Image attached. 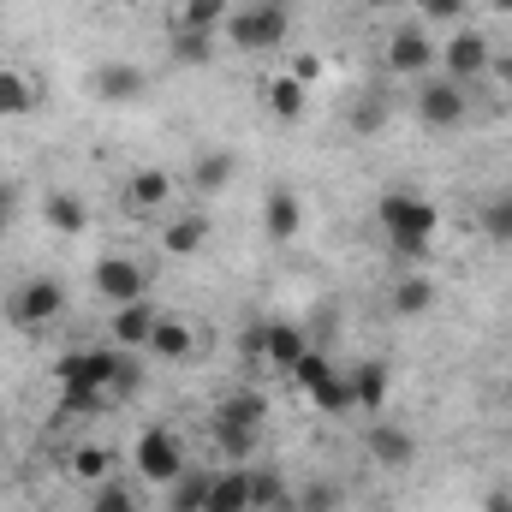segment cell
Here are the masks:
<instances>
[{"label": "cell", "mask_w": 512, "mask_h": 512, "mask_svg": "<svg viewBox=\"0 0 512 512\" xmlns=\"http://www.w3.org/2000/svg\"><path fill=\"white\" fill-rule=\"evenodd\" d=\"M286 36H292V6L286 0H245L227 18V42L239 54H274Z\"/></svg>", "instance_id": "1"}, {"label": "cell", "mask_w": 512, "mask_h": 512, "mask_svg": "<svg viewBox=\"0 0 512 512\" xmlns=\"http://www.w3.org/2000/svg\"><path fill=\"white\" fill-rule=\"evenodd\" d=\"M131 459H137V477H143L149 489H173V483L185 477V441H179V429H167V423H149V429L137 435Z\"/></svg>", "instance_id": "2"}, {"label": "cell", "mask_w": 512, "mask_h": 512, "mask_svg": "<svg viewBox=\"0 0 512 512\" xmlns=\"http://www.w3.org/2000/svg\"><path fill=\"white\" fill-rule=\"evenodd\" d=\"M411 114H417L429 131H459V126H465V114H471V96H465V84H453V78L429 72V78H417Z\"/></svg>", "instance_id": "3"}, {"label": "cell", "mask_w": 512, "mask_h": 512, "mask_svg": "<svg viewBox=\"0 0 512 512\" xmlns=\"http://www.w3.org/2000/svg\"><path fill=\"white\" fill-rule=\"evenodd\" d=\"M489 66H495V42H489L477 24L447 30V42H441V78H453V84H477V78H489Z\"/></svg>", "instance_id": "4"}, {"label": "cell", "mask_w": 512, "mask_h": 512, "mask_svg": "<svg viewBox=\"0 0 512 512\" xmlns=\"http://www.w3.org/2000/svg\"><path fill=\"white\" fill-rule=\"evenodd\" d=\"M6 316L18 322V328H48V322H60L66 316V286L54 280V274H36V280H24V286H12V298H6Z\"/></svg>", "instance_id": "5"}, {"label": "cell", "mask_w": 512, "mask_h": 512, "mask_svg": "<svg viewBox=\"0 0 512 512\" xmlns=\"http://www.w3.org/2000/svg\"><path fill=\"white\" fill-rule=\"evenodd\" d=\"M387 72H399V78H429V72H441V42H435L423 24H399V30L387 36Z\"/></svg>", "instance_id": "6"}, {"label": "cell", "mask_w": 512, "mask_h": 512, "mask_svg": "<svg viewBox=\"0 0 512 512\" xmlns=\"http://www.w3.org/2000/svg\"><path fill=\"white\" fill-rule=\"evenodd\" d=\"M90 286H96V298L102 304H137V298H149V274H143V262L137 256H102L96 262V274H90Z\"/></svg>", "instance_id": "7"}, {"label": "cell", "mask_w": 512, "mask_h": 512, "mask_svg": "<svg viewBox=\"0 0 512 512\" xmlns=\"http://www.w3.org/2000/svg\"><path fill=\"white\" fill-rule=\"evenodd\" d=\"M209 239H215V221H209V209H167V215H161V256L185 262V256L203 251Z\"/></svg>", "instance_id": "8"}, {"label": "cell", "mask_w": 512, "mask_h": 512, "mask_svg": "<svg viewBox=\"0 0 512 512\" xmlns=\"http://www.w3.org/2000/svg\"><path fill=\"white\" fill-rule=\"evenodd\" d=\"M376 215H382L387 239L393 233H429L435 239V227H441V209L429 197H417V191H387L382 203H376Z\"/></svg>", "instance_id": "9"}, {"label": "cell", "mask_w": 512, "mask_h": 512, "mask_svg": "<svg viewBox=\"0 0 512 512\" xmlns=\"http://www.w3.org/2000/svg\"><path fill=\"white\" fill-rule=\"evenodd\" d=\"M167 209H173V173H167V167H137L126 179V215L155 221V215H167Z\"/></svg>", "instance_id": "10"}, {"label": "cell", "mask_w": 512, "mask_h": 512, "mask_svg": "<svg viewBox=\"0 0 512 512\" xmlns=\"http://www.w3.org/2000/svg\"><path fill=\"white\" fill-rule=\"evenodd\" d=\"M143 90H149V78H143V66H131V60H102V66H90V96H96V102L126 108Z\"/></svg>", "instance_id": "11"}, {"label": "cell", "mask_w": 512, "mask_h": 512, "mask_svg": "<svg viewBox=\"0 0 512 512\" xmlns=\"http://www.w3.org/2000/svg\"><path fill=\"white\" fill-rule=\"evenodd\" d=\"M262 233H268L274 245H292V239L304 233V197H298L292 185H274V191L262 197Z\"/></svg>", "instance_id": "12"}, {"label": "cell", "mask_w": 512, "mask_h": 512, "mask_svg": "<svg viewBox=\"0 0 512 512\" xmlns=\"http://www.w3.org/2000/svg\"><path fill=\"white\" fill-rule=\"evenodd\" d=\"M155 322H161V304H149V298L120 304V310H114V322H108V340H114L120 352H143V346H149V334H155Z\"/></svg>", "instance_id": "13"}, {"label": "cell", "mask_w": 512, "mask_h": 512, "mask_svg": "<svg viewBox=\"0 0 512 512\" xmlns=\"http://www.w3.org/2000/svg\"><path fill=\"white\" fill-rule=\"evenodd\" d=\"M66 477L84 483V489H102L108 477H120V459H114L108 441H78V447L66 453Z\"/></svg>", "instance_id": "14"}, {"label": "cell", "mask_w": 512, "mask_h": 512, "mask_svg": "<svg viewBox=\"0 0 512 512\" xmlns=\"http://www.w3.org/2000/svg\"><path fill=\"white\" fill-rule=\"evenodd\" d=\"M352 411H382L387 393H393V370H387L382 358H364V364H352Z\"/></svg>", "instance_id": "15"}, {"label": "cell", "mask_w": 512, "mask_h": 512, "mask_svg": "<svg viewBox=\"0 0 512 512\" xmlns=\"http://www.w3.org/2000/svg\"><path fill=\"white\" fill-rule=\"evenodd\" d=\"M203 512H251V471L245 465L209 471V501H203Z\"/></svg>", "instance_id": "16"}, {"label": "cell", "mask_w": 512, "mask_h": 512, "mask_svg": "<svg viewBox=\"0 0 512 512\" xmlns=\"http://www.w3.org/2000/svg\"><path fill=\"white\" fill-rule=\"evenodd\" d=\"M143 352H155L161 364H185L191 352H197V328L185 322V316H161L155 322V334H149V346Z\"/></svg>", "instance_id": "17"}, {"label": "cell", "mask_w": 512, "mask_h": 512, "mask_svg": "<svg viewBox=\"0 0 512 512\" xmlns=\"http://www.w3.org/2000/svg\"><path fill=\"white\" fill-rule=\"evenodd\" d=\"M36 102H42L36 78H30L24 66H0V120H30Z\"/></svg>", "instance_id": "18"}, {"label": "cell", "mask_w": 512, "mask_h": 512, "mask_svg": "<svg viewBox=\"0 0 512 512\" xmlns=\"http://www.w3.org/2000/svg\"><path fill=\"white\" fill-rule=\"evenodd\" d=\"M441 292H435V280L429 274H417V268H405L399 280H393V292H387V310L393 316H429V304H435Z\"/></svg>", "instance_id": "19"}, {"label": "cell", "mask_w": 512, "mask_h": 512, "mask_svg": "<svg viewBox=\"0 0 512 512\" xmlns=\"http://www.w3.org/2000/svg\"><path fill=\"white\" fill-rule=\"evenodd\" d=\"M370 459H376V465H387V471H405V465L417 459L411 429H399V423H376V429H370Z\"/></svg>", "instance_id": "20"}, {"label": "cell", "mask_w": 512, "mask_h": 512, "mask_svg": "<svg viewBox=\"0 0 512 512\" xmlns=\"http://www.w3.org/2000/svg\"><path fill=\"white\" fill-rule=\"evenodd\" d=\"M262 102H268V114H274L280 126H298V120H304V84H298L292 72H274V78L262 84Z\"/></svg>", "instance_id": "21"}, {"label": "cell", "mask_w": 512, "mask_h": 512, "mask_svg": "<svg viewBox=\"0 0 512 512\" xmlns=\"http://www.w3.org/2000/svg\"><path fill=\"white\" fill-rule=\"evenodd\" d=\"M227 18H233V0H179V12H173V30L215 36V30H227Z\"/></svg>", "instance_id": "22"}, {"label": "cell", "mask_w": 512, "mask_h": 512, "mask_svg": "<svg viewBox=\"0 0 512 512\" xmlns=\"http://www.w3.org/2000/svg\"><path fill=\"white\" fill-rule=\"evenodd\" d=\"M42 221H48L54 233H66V239H72V233H84V227H90V209H84V197H78V191H48V197H42Z\"/></svg>", "instance_id": "23"}, {"label": "cell", "mask_w": 512, "mask_h": 512, "mask_svg": "<svg viewBox=\"0 0 512 512\" xmlns=\"http://www.w3.org/2000/svg\"><path fill=\"white\" fill-rule=\"evenodd\" d=\"M227 179H233V155H227V149H209V155L191 161V191H197V197H221Z\"/></svg>", "instance_id": "24"}, {"label": "cell", "mask_w": 512, "mask_h": 512, "mask_svg": "<svg viewBox=\"0 0 512 512\" xmlns=\"http://www.w3.org/2000/svg\"><path fill=\"white\" fill-rule=\"evenodd\" d=\"M215 417H221V423H239V429H262V423H268V399H262L256 387H239V393H227V399L215 405Z\"/></svg>", "instance_id": "25"}, {"label": "cell", "mask_w": 512, "mask_h": 512, "mask_svg": "<svg viewBox=\"0 0 512 512\" xmlns=\"http://www.w3.org/2000/svg\"><path fill=\"white\" fill-rule=\"evenodd\" d=\"M304 352H310V346H304V334H298L292 322H268V346H262V364H280V370H292Z\"/></svg>", "instance_id": "26"}, {"label": "cell", "mask_w": 512, "mask_h": 512, "mask_svg": "<svg viewBox=\"0 0 512 512\" xmlns=\"http://www.w3.org/2000/svg\"><path fill=\"white\" fill-rule=\"evenodd\" d=\"M477 221H483V233H489L495 245H512V191H495Z\"/></svg>", "instance_id": "27"}, {"label": "cell", "mask_w": 512, "mask_h": 512, "mask_svg": "<svg viewBox=\"0 0 512 512\" xmlns=\"http://www.w3.org/2000/svg\"><path fill=\"white\" fill-rule=\"evenodd\" d=\"M274 507H286V477L280 471H251V512H274Z\"/></svg>", "instance_id": "28"}, {"label": "cell", "mask_w": 512, "mask_h": 512, "mask_svg": "<svg viewBox=\"0 0 512 512\" xmlns=\"http://www.w3.org/2000/svg\"><path fill=\"white\" fill-rule=\"evenodd\" d=\"M203 501H209V471H185V477L173 483V501H167V507L173 512H203Z\"/></svg>", "instance_id": "29"}, {"label": "cell", "mask_w": 512, "mask_h": 512, "mask_svg": "<svg viewBox=\"0 0 512 512\" xmlns=\"http://www.w3.org/2000/svg\"><path fill=\"white\" fill-rule=\"evenodd\" d=\"M173 60H179V66H209V60H215V36L173 30Z\"/></svg>", "instance_id": "30"}, {"label": "cell", "mask_w": 512, "mask_h": 512, "mask_svg": "<svg viewBox=\"0 0 512 512\" xmlns=\"http://www.w3.org/2000/svg\"><path fill=\"white\" fill-rule=\"evenodd\" d=\"M90 512H137V489L120 483V477H108L102 489H90Z\"/></svg>", "instance_id": "31"}, {"label": "cell", "mask_w": 512, "mask_h": 512, "mask_svg": "<svg viewBox=\"0 0 512 512\" xmlns=\"http://www.w3.org/2000/svg\"><path fill=\"white\" fill-rule=\"evenodd\" d=\"M256 435H262V429H239V423H221V417H215V441H221V453H227V459H251Z\"/></svg>", "instance_id": "32"}, {"label": "cell", "mask_w": 512, "mask_h": 512, "mask_svg": "<svg viewBox=\"0 0 512 512\" xmlns=\"http://www.w3.org/2000/svg\"><path fill=\"white\" fill-rule=\"evenodd\" d=\"M387 251H393V262H405V268H423L429 262V233H393Z\"/></svg>", "instance_id": "33"}, {"label": "cell", "mask_w": 512, "mask_h": 512, "mask_svg": "<svg viewBox=\"0 0 512 512\" xmlns=\"http://www.w3.org/2000/svg\"><path fill=\"white\" fill-rule=\"evenodd\" d=\"M411 6H417L429 24H453V30L471 18V0H411Z\"/></svg>", "instance_id": "34"}, {"label": "cell", "mask_w": 512, "mask_h": 512, "mask_svg": "<svg viewBox=\"0 0 512 512\" xmlns=\"http://www.w3.org/2000/svg\"><path fill=\"white\" fill-rule=\"evenodd\" d=\"M328 507H334V483H310L298 495V512H328Z\"/></svg>", "instance_id": "35"}, {"label": "cell", "mask_w": 512, "mask_h": 512, "mask_svg": "<svg viewBox=\"0 0 512 512\" xmlns=\"http://www.w3.org/2000/svg\"><path fill=\"white\" fill-rule=\"evenodd\" d=\"M262 346H268V322H251V328L239 334V352H245L251 364H262Z\"/></svg>", "instance_id": "36"}, {"label": "cell", "mask_w": 512, "mask_h": 512, "mask_svg": "<svg viewBox=\"0 0 512 512\" xmlns=\"http://www.w3.org/2000/svg\"><path fill=\"white\" fill-rule=\"evenodd\" d=\"M286 72H292V78H298V84H304V90H310V84H316V78H322V54H298V60H292V66H286Z\"/></svg>", "instance_id": "37"}, {"label": "cell", "mask_w": 512, "mask_h": 512, "mask_svg": "<svg viewBox=\"0 0 512 512\" xmlns=\"http://www.w3.org/2000/svg\"><path fill=\"white\" fill-rule=\"evenodd\" d=\"M382 120H387V108L376 102V96H370V102L358 108V120H352V126H358V131H382Z\"/></svg>", "instance_id": "38"}, {"label": "cell", "mask_w": 512, "mask_h": 512, "mask_svg": "<svg viewBox=\"0 0 512 512\" xmlns=\"http://www.w3.org/2000/svg\"><path fill=\"white\" fill-rule=\"evenodd\" d=\"M483 512H512V489H495V495L483 501Z\"/></svg>", "instance_id": "39"}, {"label": "cell", "mask_w": 512, "mask_h": 512, "mask_svg": "<svg viewBox=\"0 0 512 512\" xmlns=\"http://www.w3.org/2000/svg\"><path fill=\"white\" fill-rule=\"evenodd\" d=\"M12 203H18V197H12V185H0V233H6V221H12Z\"/></svg>", "instance_id": "40"}, {"label": "cell", "mask_w": 512, "mask_h": 512, "mask_svg": "<svg viewBox=\"0 0 512 512\" xmlns=\"http://www.w3.org/2000/svg\"><path fill=\"white\" fill-rule=\"evenodd\" d=\"M489 72H495V78H501V84H512V54H501V60H495V66H489Z\"/></svg>", "instance_id": "41"}, {"label": "cell", "mask_w": 512, "mask_h": 512, "mask_svg": "<svg viewBox=\"0 0 512 512\" xmlns=\"http://www.w3.org/2000/svg\"><path fill=\"white\" fill-rule=\"evenodd\" d=\"M489 6H495V12H512V0H489Z\"/></svg>", "instance_id": "42"}, {"label": "cell", "mask_w": 512, "mask_h": 512, "mask_svg": "<svg viewBox=\"0 0 512 512\" xmlns=\"http://www.w3.org/2000/svg\"><path fill=\"white\" fill-rule=\"evenodd\" d=\"M364 6H399V0H364Z\"/></svg>", "instance_id": "43"}, {"label": "cell", "mask_w": 512, "mask_h": 512, "mask_svg": "<svg viewBox=\"0 0 512 512\" xmlns=\"http://www.w3.org/2000/svg\"><path fill=\"white\" fill-rule=\"evenodd\" d=\"M507 405H512V382H507Z\"/></svg>", "instance_id": "44"}, {"label": "cell", "mask_w": 512, "mask_h": 512, "mask_svg": "<svg viewBox=\"0 0 512 512\" xmlns=\"http://www.w3.org/2000/svg\"><path fill=\"white\" fill-rule=\"evenodd\" d=\"M0 453H6V435H0Z\"/></svg>", "instance_id": "45"}]
</instances>
